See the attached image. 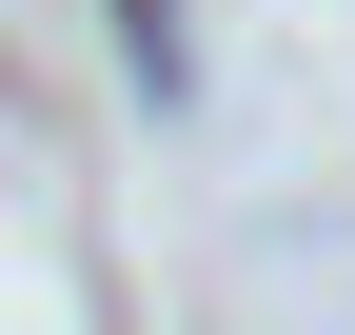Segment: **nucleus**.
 <instances>
[{
  "label": "nucleus",
  "mask_w": 355,
  "mask_h": 335,
  "mask_svg": "<svg viewBox=\"0 0 355 335\" xmlns=\"http://www.w3.org/2000/svg\"><path fill=\"white\" fill-rule=\"evenodd\" d=\"M99 20H119V60H139L158 99H178V0H99Z\"/></svg>",
  "instance_id": "1"
}]
</instances>
